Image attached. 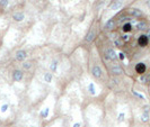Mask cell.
<instances>
[{"mask_svg":"<svg viewBox=\"0 0 150 127\" xmlns=\"http://www.w3.org/2000/svg\"><path fill=\"white\" fill-rule=\"evenodd\" d=\"M128 14H129L130 17H132V18H134V19H139V20H141V19H146V15L142 13V10H141V9H139V8H137V7L129 8Z\"/></svg>","mask_w":150,"mask_h":127,"instance_id":"1","label":"cell"},{"mask_svg":"<svg viewBox=\"0 0 150 127\" xmlns=\"http://www.w3.org/2000/svg\"><path fill=\"white\" fill-rule=\"evenodd\" d=\"M137 44H138V46H139V47L144 48V47L149 46L150 38L148 37V35H147L146 33H141V34L139 35V37L137 38Z\"/></svg>","mask_w":150,"mask_h":127,"instance_id":"2","label":"cell"},{"mask_svg":"<svg viewBox=\"0 0 150 127\" xmlns=\"http://www.w3.org/2000/svg\"><path fill=\"white\" fill-rule=\"evenodd\" d=\"M134 71H135V73L140 76V75L144 74V73L148 71V65H147L144 62H138L134 67Z\"/></svg>","mask_w":150,"mask_h":127,"instance_id":"3","label":"cell"},{"mask_svg":"<svg viewBox=\"0 0 150 127\" xmlns=\"http://www.w3.org/2000/svg\"><path fill=\"white\" fill-rule=\"evenodd\" d=\"M105 59L107 61H115L117 59V54L113 48H107L105 51Z\"/></svg>","mask_w":150,"mask_h":127,"instance_id":"4","label":"cell"},{"mask_svg":"<svg viewBox=\"0 0 150 127\" xmlns=\"http://www.w3.org/2000/svg\"><path fill=\"white\" fill-rule=\"evenodd\" d=\"M15 59L18 62H24V61L27 59V52L24 51V50H18L15 53Z\"/></svg>","mask_w":150,"mask_h":127,"instance_id":"5","label":"cell"},{"mask_svg":"<svg viewBox=\"0 0 150 127\" xmlns=\"http://www.w3.org/2000/svg\"><path fill=\"white\" fill-rule=\"evenodd\" d=\"M13 80L15 81V82H21L23 80V78H24V72H23L22 70H14V72H13Z\"/></svg>","mask_w":150,"mask_h":127,"instance_id":"6","label":"cell"},{"mask_svg":"<svg viewBox=\"0 0 150 127\" xmlns=\"http://www.w3.org/2000/svg\"><path fill=\"white\" fill-rule=\"evenodd\" d=\"M131 93H132V96H133L137 100H139V101H146V100H147V97L143 95L141 91H138V90H135V89H132Z\"/></svg>","mask_w":150,"mask_h":127,"instance_id":"7","label":"cell"},{"mask_svg":"<svg viewBox=\"0 0 150 127\" xmlns=\"http://www.w3.org/2000/svg\"><path fill=\"white\" fill-rule=\"evenodd\" d=\"M91 74H93L94 78H96V79L102 78V75H103V70H102V67H98V65L93 67V69H91Z\"/></svg>","mask_w":150,"mask_h":127,"instance_id":"8","label":"cell"},{"mask_svg":"<svg viewBox=\"0 0 150 127\" xmlns=\"http://www.w3.org/2000/svg\"><path fill=\"white\" fill-rule=\"evenodd\" d=\"M132 30H133V24H132V22H127L122 25V32L124 34H129Z\"/></svg>","mask_w":150,"mask_h":127,"instance_id":"9","label":"cell"},{"mask_svg":"<svg viewBox=\"0 0 150 127\" xmlns=\"http://www.w3.org/2000/svg\"><path fill=\"white\" fill-rule=\"evenodd\" d=\"M111 72H112L113 75H121L123 74V69L119 65V64H115L111 67Z\"/></svg>","mask_w":150,"mask_h":127,"instance_id":"10","label":"cell"},{"mask_svg":"<svg viewBox=\"0 0 150 127\" xmlns=\"http://www.w3.org/2000/svg\"><path fill=\"white\" fill-rule=\"evenodd\" d=\"M13 19H14L15 22H23V20L25 19V14H24V13H22V11H17L16 14H14V15H13Z\"/></svg>","mask_w":150,"mask_h":127,"instance_id":"11","label":"cell"},{"mask_svg":"<svg viewBox=\"0 0 150 127\" xmlns=\"http://www.w3.org/2000/svg\"><path fill=\"white\" fill-rule=\"evenodd\" d=\"M122 7H123V2L121 0H115V1H113V4L111 5V9L112 10H119Z\"/></svg>","mask_w":150,"mask_h":127,"instance_id":"12","label":"cell"},{"mask_svg":"<svg viewBox=\"0 0 150 127\" xmlns=\"http://www.w3.org/2000/svg\"><path fill=\"white\" fill-rule=\"evenodd\" d=\"M43 80L46 83H51L53 81V73L52 72H46L43 74Z\"/></svg>","mask_w":150,"mask_h":127,"instance_id":"13","label":"cell"},{"mask_svg":"<svg viewBox=\"0 0 150 127\" xmlns=\"http://www.w3.org/2000/svg\"><path fill=\"white\" fill-rule=\"evenodd\" d=\"M88 92L91 96H96L97 90H96V86H95L94 82H89V84H88Z\"/></svg>","mask_w":150,"mask_h":127,"instance_id":"14","label":"cell"},{"mask_svg":"<svg viewBox=\"0 0 150 127\" xmlns=\"http://www.w3.org/2000/svg\"><path fill=\"white\" fill-rule=\"evenodd\" d=\"M95 37H96V33H95V30H90L89 33L86 35V42H88V43H90V42H93L94 39H95Z\"/></svg>","mask_w":150,"mask_h":127,"instance_id":"15","label":"cell"},{"mask_svg":"<svg viewBox=\"0 0 150 127\" xmlns=\"http://www.w3.org/2000/svg\"><path fill=\"white\" fill-rule=\"evenodd\" d=\"M143 8H141L142 13L146 15V13H150V0H143Z\"/></svg>","mask_w":150,"mask_h":127,"instance_id":"16","label":"cell"},{"mask_svg":"<svg viewBox=\"0 0 150 127\" xmlns=\"http://www.w3.org/2000/svg\"><path fill=\"white\" fill-rule=\"evenodd\" d=\"M115 26H116V22H115L114 19H110V20H107V22L105 24V28L106 29H110V30L114 29Z\"/></svg>","mask_w":150,"mask_h":127,"instance_id":"17","label":"cell"},{"mask_svg":"<svg viewBox=\"0 0 150 127\" xmlns=\"http://www.w3.org/2000/svg\"><path fill=\"white\" fill-rule=\"evenodd\" d=\"M58 65H59V62H58L57 60H53L52 62H51V64H50V70L52 71L53 73H54V72H57Z\"/></svg>","mask_w":150,"mask_h":127,"instance_id":"18","label":"cell"},{"mask_svg":"<svg viewBox=\"0 0 150 127\" xmlns=\"http://www.w3.org/2000/svg\"><path fill=\"white\" fill-rule=\"evenodd\" d=\"M49 114H50V109L46 107V108H44L42 112H41V118H47L49 117Z\"/></svg>","mask_w":150,"mask_h":127,"instance_id":"19","label":"cell"},{"mask_svg":"<svg viewBox=\"0 0 150 127\" xmlns=\"http://www.w3.org/2000/svg\"><path fill=\"white\" fill-rule=\"evenodd\" d=\"M117 123H123L125 121V112H121L119 115H117Z\"/></svg>","mask_w":150,"mask_h":127,"instance_id":"20","label":"cell"},{"mask_svg":"<svg viewBox=\"0 0 150 127\" xmlns=\"http://www.w3.org/2000/svg\"><path fill=\"white\" fill-rule=\"evenodd\" d=\"M22 67L24 70H30V67H32V62H30V61H24L23 62V64H22Z\"/></svg>","mask_w":150,"mask_h":127,"instance_id":"21","label":"cell"},{"mask_svg":"<svg viewBox=\"0 0 150 127\" xmlns=\"http://www.w3.org/2000/svg\"><path fill=\"white\" fill-rule=\"evenodd\" d=\"M9 5V0H0V8L1 9H6Z\"/></svg>","mask_w":150,"mask_h":127,"instance_id":"22","label":"cell"},{"mask_svg":"<svg viewBox=\"0 0 150 127\" xmlns=\"http://www.w3.org/2000/svg\"><path fill=\"white\" fill-rule=\"evenodd\" d=\"M8 109H9V106H8V104H4V105L1 106V108H0V112H2V114H5Z\"/></svg>","mask_w":150,"mask_h":127,"instance_id":"23","label":"cell"},{"mask_svg":"<svg viewBox=\"0 0 150 127\" xmlns=\"http://www.w3.org/2000/svg\"><path fill=\"white\" fill-rule=\"evenodd\" d=\"M117 58L120 59V61H125V54L123 52H119L117 53Z\"/></svg>","mask_w":150,"mask_h":127,"instance_id":"24","label":"cell"},{"mask_svg":"<svg viewBox=\"0 0 150 127\" xmlns=\"http://www.w3.org/2000/svg\"><path fill=\"white\" fill-rule=\"evenodd\" d=\"M114 43H115L116 46H121V45L123 44V41L121 39V37H119V38H116V39H115V42H114Z\"/></svg>","mask_w":150,"mask_h":127,"instance_id":"25","label":"cell"},{"mask_svg":"<svg viewBox=\"0 0 150 127\" xmlns=\"http://www.w3.org/2000/svg\"><path fill=\"white\" fill-rule=\"evenodd\" d=\"M121 39H122L123 42H129V41H130V36H129L128 34H125V35H123V36L121 37Z\"/></svg>","mask_w":150,"mask_h":127,"instance_id":"26","label":"cell"},{"mask_svg":"<svg viewBox=\"0 0 150 127\" xmlns=\"http://www.w3.org/2000/svg\"><path fill=\"white\" fill-rule=\"evenodd\" d=\"M81 125H80V123H76V124H74V126L72 127H80Z\"/></svg>","mask_w":150,"mask_h":127,"instance_id":"27","label":"cell"},{"mask_svg":"<svg viewBox=\"0 0 150 127\" xmlns=\"http://www.w3.org/2000/svg\"><path fill=\"white\" fill-rule=\"evenodd\" d=\"M69 1H74V0H69Z\"/></svg>","mask_w":150,"mask_h":127,"instance_id":"28","label":"cell"}]
</instances>
